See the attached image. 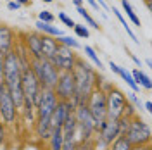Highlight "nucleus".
<instances>
[{
  "mask_svg": "<svg viewBox=\"0 0 152 150\" xmlns=\"http://www.w3.org/2000/svg\"><path fill=\"white\" fill-rule=\"evenodd\" d=\"M57 43H61V45H64V47H69L73 48V50H78V48H81V43L73 36H66V35H62V36L57 38Z\"/></svg>",
  "mask_w": 152,
  "mask_h": 150,
  "instance_id": "23",
  "label": "nucleus"
},
{
  "mask_svg": "<svg viewBox=\"0 0 152 150\" xmlns=\"http://www.w3.org/2000/svg\"><path fill=\"white\" fill-rule=\"evenodd\" d=\"M16 43H18L16 31L10 28V26L0 24V54H2V55L9 54L10 50H14Z\"/></svg>",
  "mask_w": 152,
  "mask_h": 150,
  "instance_id": "12",
  "label": "nucleus"
},
{
  "mask_svg": "<svg viewBox=\"0 0 152 150\" xmlns=\"http://www.w3.org/2000/svg\"><path fill=\"white\" fill-rule=\"evenodd\" d=\"M0 112L5 126H16L19 117V111L16 109V103L10 97L9 90L5 88V84H0Z\"/></svg>",
  "mask_w": 152,
  "mask_h": 150,
  "instance_id": "7",
  "label": "nucleus"
},
{
  "mask_svg": "<svg viewBox=\"0 0 152 150\" xmlns=\"http://www.w3.org/2000/svg\"><path fill=\"white\" fill-rule=\"evenodd\" d=\"M147 150H152V149H151V147H149V149H147Z\"/></svg>",
  "mask_w": 152,
  "mask_h": 150,
  "instance_id": "41",
  "label": "nucleus"
},
{
  "mask_svg": "<svg viewBox=\"0 0 152 150\" xmlns=\"http://www.w3.org/2000/svg\"><path fill=\"white\" fill-rule=\"evenodd\" d=\"M71 2H73V4H75L76 7H81V5H83V2H85V0H71Z\"/></svg>",
  "mask_w": 152,
  "mask_h": 150,
  "instance_id": "36",
  "label": "nucleus"
},
{
  "mask_svg": "<svg viewBox=\"0 0 152 150\" xmlns=\"http://www.w3.org/2000/svg\"><path fill=\"white\" fill-rule=\"evenodd\" d=\"M121 2V7H123V10L126 12V17H128V21L132 23L133 26H137V28H140L142 26V21H140V17L137 16V12H135V9H133L132 2L130 0H119Z\"/></svg>",
  "mask_w": 152,
  "mask_h": 150,
  "instance_id": "16",
  "label": "nucleus"
},
{
  "mask_svg": "<svg viewBox=\"0 0 152 150\" xmlns=\"http://www.w3.org/2000/svg\"><path fill=\"white\" fill-rule=\"evenodd\" d=\"M76 150H97V147H95V138L78 141V145H76Z\"/></svg>",
  "mask_w": 152,
  "mask_h": 150,
  "instance_id": "25",
  "label": "nucleus"
},
{
  "mask_svg": "<svg viewBox=\"0 0 152 150\" xmlns=\"http://www.w3.org/2000/svg\"><path fill=\"white\" fill-rule=\"evenodd\" d=\"M76 12H78V14H80L83 19H85V24H86V26H90V28L97 29V31H100V29H102V26H100V24L95 21L94 16H92V14H90V12L85 9V5H81V7H76Z\"/></svg>",
  "mask_w": 152,
  "mask_h": 150,
  "instance_id": "20",
  "label": "nucleus"
},
{
  "mask_svg": "<svg viewBox=\"0 0 152 150\" xmlns=\"http://www.w3.org/2000/svg\"><path fill=\"white\" fill-rule=\"evenodd\" d=\"M54 93L57 100L71 102L75 98V78L73 73H61L57 78V83L54 86Z\"/></svg>",
  "mask_w": 152,
  "mask_h": 150,
  "instance_id": "9",
  "label": "nucleus"
},
{
  "mask_svg": "<svg viewBox=\"0 0 152 150\" xmlns=\"http://www.w3.org/2000/svg\"><path fill=\"white\" fill-rule=\"evenodd\" d=\"M126 54H128V57H130V59H132L133 62H135V64H137V66H142V60H140V59H138V57L135 55V54H133V52H130V50H128V48H126Z\"/></svg>",
  "mask_w": 152,
  "mask_h": 150,
  "instance_id": "31",
  "label": "nucleus"
},
{
  "mask_svg": "<svg viewBox=\"0 0 152 150\" xmlns=\"http://www.w3.org/2000/svg\"><path fill=\"white\" fill-rule=\"evenodd\" d=\"M123 136L133 147H147L151 145V126L137 114L130 119V126Z\"/></svg>",
  "mask_w": 152,
  "mask_h": 150,
  "instance_id": "3",
  "label": "nucleus"
},
{
  "mask_svg": "<svg viewBox=\"0 0 152 150\" xmlns=\"http://www.w3.org/2000/svg\"><path fill=\"white\" fill-rule=\"evenodd\" d=\"M57 19H59V21H61V23H62V24H64V26H67V28H75V21H73V19L69 17V16H67L66 12H59V14H57Z\"/></svg>",
  "mask_w": 152,
  "mask_h": 150,
  "instance_id": "28",
  "label": "nucleus"
},
{
  "mask_svg": "<svg viewBox=\"0 0 152 150\" xmlns=\"http://www.w3.org/2000/svg\"><path fill=\"white\" fill-rule=\"evenodd\" d=\"M23 7L21 4H18V2H14V0H9L7 2V10H19Z\"/></svg>",
  "mask_w": 152,
  "mask_h": 150,
  "instance_id": "30",
  "label": "nucleus"
},
{
  "mask_svg": "<svg viewBox=\"0 0 152 150\" xmlns=\"http://www.w3.org/2000/svg\"><path fill=\"white\" fill-rule=\"evenodd\" d=\"M132 78H133V81L138 84L140 88H145V90H151V88H152L151 78L145 74L142 69H133V71H132Z\"/></svg>",
  "mask_w": 152,
  "mask_h": 150,
  "instance_id": "17",
  "label": "nucleus"
},
{
  "mask_svg": "<svg viewBox=\"0 0 152 150\" xmlns=\"http://www.w3.org/2000/svg\"><path fill=\"white\" fill-rule=\"evenodd\" d=\"M71 73H73V78H75V98L71 100V103L76 107V105L86 103L90 93L97 88L99 74L92 69V66L88 62H85L80 57H78Z\"/></svg>",
  "mask_w": 152,
  "mask_h": 150,
  "instance_id": "1",
  "label": "nucleus"
},
{
  "mask_svg": "<svg viewBox=\"0 0 152 150\" xmlns=\"http://www.w3.org/2000/svg\"><path fill=\"white\" fill-rule=\"evenodd\" d=\"M21 86H23V93H24V100L29 103H33L37 107L38 98L43 92V88L40 86L37 76L33 74L31 67L28 69H23V74H21Z\"/></svg>",
  "mask_w": 152,
  "mask_h": 150,
  "instance_id": "6",
  "label": "nucleus"
},
{
  "mask_svg": "<svg viewBox=\"0 0 152 150\" xmlns=\"http://www.w3.org/2000/svg\"><path fill=\"white\" fill-rule=\"evenodd\" d=\"M73 31H75V35L78 38H88L90 36V29H88L86 24H78V23H76L75 28H73Z\"/></svg>",
  "mask_w": 152,
  "mask_h": 150,
  "instance_id": "24",
  "label": "nucleus"
},
{
  "mask_svg": "<svg viewBox=\"0 0 152 150\" xmlns=\"http://www.w3.org/2000/svg\"><path fill=\"white\" fill-rule=\"evenodd\" d=\"M149 147H151V145H147V147H133L132 150H147Z\"/></svg>",
  "mask_w": 152,
  "mask_h": 150,
  "instance_id": "37",
  "label": "nucleus"
},
{
  "mask_svg": "<svg viewBox=\"0 0 152 150\" xmlns=\"http://www.w3.org/2000/svg\"><path fill=\"white\" fill-rule=\"evenodd\" d=\"M126 98H128V102L132 103V105L135 107V109H137V111H138V109H142V100H140V98L137 97V93H133V92H130Z\"/></svg>",
  "mask_w": 152,
  "mask_h": 150,
  "instance_id": "29",
  "label": "nucleus"
},
{
  "mask_svg": "<svg viewBox=\"0 0 152 150\" xmlns=\"http://www.w3.org/2000/svg\"><path fill=\"white\" fill-rule=\"evenodd\" d=\"M38 21H42V23H48V24H54L56 16H54L50 10H42V12H38Z\"/></svg>",
  "mask_w": 152,
  "mask_h": 150,
  "instance_id": "27",
  "label": "nucleus"
},
{
  "mask_svg": "<svg viewBox=\"0 0 152 150\" xmlns=\"http://www.w3.org/2000/svg\"><path fill=\"white\" fill-rule=\"evenodd\" d=\"M132 149H133V145L124 136H118L105 150H132Z\"/></svg>",
  "mask_w": 152,
  "mask_h": 150,
  "instance_id": "21",
  "label": "nucleus"
},
{
  "mask_svg": "<svg viewBox=\"0 0 152 150\" xmlns=\"http://www.w3.org/2000/svg\"><path fill=\"white\" fill-rule=\"evenodd\" d=\"M0 124H4V119H2V112H0Z\"/></svg>",
  "mask_w": 152,
  "mask_h": 150,
  "instance_id": "40",
  "label": "nucleus"
},
{
  "mask_svg": "<svg viewBox=\"0 0 152 150\" xmlns=\"http://www.w3.org/2000/svg\"><path fill=\"white\" fill-rule=\"evenodd\" d=\"M42 2H45V4H52L54 0H42Z\"/></svg>",
  "mask_w": 152,
  "mask_h": 150,
  "instance_id": "39",
  "label": "nucleus"
},
{
  "mask_svg": "<svg viewBox=\"0 0 152 150\" xmlns=\"http://www.w3.org/2000/svg\"><path fill=\"white\" fill-rule=\"evenodd\" d=\"M109 69L113 71L114 74H118V76H119V78H121V79L124 81V83H126L128 86H130V90H132L133 93H138V92H140V86H138V84H137L135 81H133L132 73H130V71H128L126 67L118 66L116 62H113V60H111V62H109Z\"/></svg>",
  "mask_w": 152,
  "mask_h": 150,
  "instance_id": "13",
  "label": "nucleus"
},
{
  "mask_svg": "<svg viewBox=\"0 0 152 150\" xmlns=\"http://www.w3.org/2000/svg\"><path fill=\"white\" fill-rule=\"evenodd\" d=\"M105 93V109H107V119H113V121H118L121 116L124 114V107L128 103V98L126 95L116 88L114 84H111Z\"/></svg>",
  "mask_w": 152,
  "mask_h": 150,
  "instance_id": "5",
  "label": "nucleus"
},
{
  "mask_svg": "<svg viewBox=\"0 0 152 150\" xmlns=\"http://www.w3.org/2000/svg\"><path fill=\"white\" fill-rule=\"evenodd\" d=\"M76 141L75 136H62V150H76Z\"/></svg>",
  "mask_w": 152,
  "mask_h": 150,
  "instance_id": "26",
  "label": "nucleus"
},
{
  "mask_svg": "<svg viewBox=\"0 0 152 150\" xmlns=\"http://www.w3.org/2000/svg\"><path fill=\"white\" fill-rule=\"evenodd\" d=\"M57 38L42 35V59H52L57 52Z\"/></svg>",
  "mask_w": 152,
  "mask_h": 150,
  "instance_id": "14",
  "label": "nucleus"
},
{
  "mask_svg": "<svg viewBox=\"0 0 152 150\" xmlns=\"http://www.w3.org/2000/svg\"><path fill=\"white\" fill-rule=\"evenodd\" d=\"M14 2H18V4H21L23 7H24V5H31V0H14Z\"/></svg>",
  "mask_w": 152,
  "mask_h": 150,
  "instance_id": "35",
  "label": "nucleus"
},
{
  "mask_svg": "<svg viewBox=\"0 0 152 150\" xmlns=\"http://www.w3.org/2000/svg\"><path fill=\"white\" fill-rule=\"evenodd\" d=\"M75 111V105L71 102H62V100H57V105L52 112L50 117V130H56V128H62V124L66 121V117Z\"/></svg>",
  "mask_w": 152,
  "mask_h": 150,
  "instance_id": "11",
  "label": "nucleus"
},
{
  "mask_svg": "<svg viewBox=\"0 0 152 150\" xmlns=\"http://www.w3.org/2000/svg\"><path fill=\"white\" fill-rule=\"evenodd\" d=\"M29 67H31L33 74L37 76L38 83L43 90H54L61 73L54 67V64L48 59H31Z\"/></svg>",
  "mask_w": 152,
  "mask_h": 150,
  "instance_id": "2",
  "label": "nucleus"
},
{
  "mask_svg": "<svg viewBox=\"0 0 152 150\" xmlns=\"http://www.w3.org/2000/svg\"><path fill=\"white\" fill-rule=\"evenodd\" d=\"M143 107H145V111H147L149 114L152 112V103H151V100H147V102L143 103Z\"/></svg>",
  "mask_w": 152,
  "mask_h": 150,
  "instance_id": "34",
  "label": "nucleus"
},
{
  "mask_svg": "<svg viewBox=\"0 0 152 150\" xmlns=\"http://www.w3.org/2000/svg\"><path fill=\"white\" fill-rule=\"evenodd\" d=\"M113 14H114V16H116V19H118V21L121 23V26H123V28H124V31H126V35H128V36L132 38V40H133V42H135V43H140V40L137 38V35H135V33H133L132 26H130V23H128V19H124L123 12H119V10L116 9V7H113Z\"/></svg>",
  "mask_w": 152,
  "mask_h": 150,
  "instance_id": "18",
  "label": "nucleus"
},
{
  "mask_svg": "<svg viewBox=\"0 0 152 150\" xmlns=\"http://www.w3.org/2000/svg\"><path fill=\"white\" fill-rule=\"evenodd\" d=\"M21 43L26 47L31 59H42V33L38 31H26L21 33Z\"/></svg>",
  "mask_w": 152,
  "mask_h": 150,
  "instance_id": "10",
  "label": "nucleus"
},
{
  "mask_svg": "<svg viewBox=\"0 0 152 150\" xmlns=\"http://www.w3.org/2000/svg\"><path fill=\"white\" fill-rule=\"evenodd\" d=\"M48 150H62V130L56 128L48 136Z\"/></svg>",
  "mask_w": 152,
  "mask_h": 150,
  "instance_id": "19",
  "label": "nucleus"
},
{
  "mask_svg": "<svg viewBox=\"0 0 152 150\" xmlns=\"http://www.w3.org/2000/svg\"><path fill=\"white\" fill-rule=\"evenodd\" d=\"M83 50H85V55L95 64V67H99V69H104V64H102V60L99 59V55H97V52H95V48H94V47H90V45H85V47H83Z\"/></svg>",
  "mask_w": 152,
  "mask_h": 150,
  "instance_id": "22",
  "label": "nucleus"
},
{
  "mask_svg": "<svg viewBox=\"0 0 152 150\" xmlns=\"http://www.w3.org/2000/svg\"><path fill=\"white\" fill-rule=\"evenodd\" d=\"M145 2V5H147V9H151V0H143Z\"/></svg>",
  "mask_w": 152,
  "mask_h": 150,
  "instance_id": "38",
  "label": "nucleus"
},
{
  "mask_svg": "<svg viewBox=\"0 0 152 150\" xmlns=\"http://www.w3.org/2000/svg\"><path fill=\"white\" fill-rule=\"evenodd\" d=\"M48 60L54 64V67H56L59 73H71L75 64H76V60H78V55L75 54L73 48L64 47V45L59 43L56 55L52 57V59H48Z\"/></svg>",
  "mask_w": 152,
  "mask_h": 150,
  "instance_id": "8",
  "label": "nucleus"
},
{
  "mask_svg": "<svg viewBox=\"0 0 152 150\" xmlns=\"http://www.w3.org/2000/svg\"><path fill=\"white\" fill-rule=\"evenodd\" d=\"M35 28H37L38 33L47 35V36L59 38V36H62V35H64V33H62V29H59L57 26H54V24H48V23H42V21H37V23H35Z\"/></svg>",
  "mask_w": 152,
  "mask_h": 150,
  "instance_id": "15",
  "label": "nucleus"
},
{
  "mask_svg": "<svg viewBox=\"0 0 152 150\" xmlns=\"http://www.w3.org/2000/svg\"><path fill=\"white\" fill-rule=\"evenodd\" d=\"M5 2H9V0H5Z\"/></svg>",
  "mask_w": 152,
  "mask_h": 150,
  "instance_id": "42",
  "label": "nucleus"
},
{
  "mask_svg": "<svg viewBox=\"0 0 152 150\" xmlns=\"http://www.w3.org/2000/svg\"><path fill=\"white\" fill-rule=\"evenodd\" d=\"M0 84H4V55L0 54Z\"/></svg>",
  "mask_w": 152,
  "mask_h": 150,
  "instance_id": "33",
  "label": "nucleus"
},
{
  "mask_svg": "<svg viewBox=\"0 0 152 150\" xmlns=\"http://www.w3.org/2000/svg\"><path fill=\"white\" fill-rule=\"evenodd\" d=\"M5 136H7V131H5V124H0V145L5 141Z\"/></svg>",
  "mask_w": 152,
  "mask_h": 150,
  "instance_id": "32",
  "label": "nucleus"
},
{
  "mask_svg": "<svg viewBox=\"0 0 152 150\" xmlns=\"http://www.w3.org/2000/svg\"><path fill=\"white\" fill-rule=\"evenodd\" d=\"M86 109L94 119V124H95V135L102 130V126L105 124L107 121V109H105V93L102 90L95 88L94 92L90 93L88 100H86Z\"/></svg>",
  "mask_w": 152,
  "mask_h": 150,
  "instance_id": "4",
  "label": "nucleus"
}]
</instances>
